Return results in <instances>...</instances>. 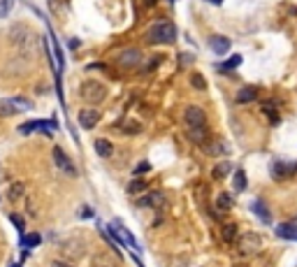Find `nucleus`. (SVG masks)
<instances>
[{
	"label": "nucleus",
	"mask_w": 297,
	"mask_h": 267,
	"mask_svg": "<svg viewBox=\"0 0 297 267\" xmlns=\"http://www.w3.org/2000/svg\"><path fill=\"white\" fill-rule=\"evenodd\" d=\"M239 256H246V258H251V256H258L262 249V237L258 232H246V235H239Z\"/></svg>",
	"instance_id": "4"
},
{
	"label": "nucleus",
	"mask_w": 297,
	"mask_h": 267,
	"mask_svg": "<svg viewBox=\"0 0 297 267\" xmlns=\"http://www.w3.org/2000/svg\"><path fill=\"white\" fill-rule=\"evenodd\" d=\"M207 2H211V5H223V0H207Z\"/></svg>",
	"instance_id": "38"
},
{
	"label": "nucleus",
	"mask_w": 297,
	"mask_h": 267,
	"mask_svg": "<svg viewBox=\"0 0 297 267\" xmlns=\"http://www.w3.org/2000/svg\"><path fill=\"white\" fill-rule=\"evenodd\" d=\"M140 207H153V209H163L165 207V193L163 191H148L147 195H142L137 200Z\"/></svg>",
	"instance_id": "12"
},
{
	"label": "nucleus",
	"mask_w": 297,
	"mask_h": 267,
	"mask_svg": "<svg viewBox=\"0 0 297 267\" xmlns=\"http://www.w3.org/2000/svg\"><path fill=\"white\" fill-rule=\"evenodd\" d=\"M9 40H12V45L17 47V51L21 53V56H26V58H33V56H35L37 37L28 26L17 24V26L12 28V33H9Z\"/></svg>",
	"instance_id": "1"
},
{
	"label": "nucleus",
	"mask_w": 297,
	"mask_h": 267,
	"mask_svg": "<svg viewBox=\"0 0 297 267\" xmlns=\"http://www.w3.org/2000/svg\"><path fill=\"white\" fill-rule=\"evenodd\" d=\"M40 242H42V237H40L37 232H30V235H24V237H21V246H24V249H33V246H37Z\"/></svg>",
	"instance_id": "26"
},
{
	"label": "nucleus",
	"mask_w": 297,
	"mask_h": 267,
	"mask_svg": "<svg viewBox=\"0 0 297 267\" xmlns=\"http://www.w3.org/2000/svg\"><path fill=\"white\" fill-rule=\"evenodd\" d=\"M235 191H239V193H244L246 188H248V181H246V172L244 170H237L235 172Z\"/></svg>",
	"instance_id": "24"
},
{
	"label": "nucleus",
	"mask_w": 297,
	"mask_h": 267,
	"mask_svg": "<svg viewBox=\"0 0 297 267\" xmlns=\"http://www.w3.org/2000/svg\"><path fill=\"white\" fill-rule=\"evenodd\" d=\"M100 119H102V114L96 107H84V109H79V114H77V121L84 130H93L100 123Z\"/></svg>",
	"instance_id": "7"
},
{
	"label": "nucleus",
	"mask_w": 297,
	"mask_h": 267,
	"mask_svg": "<svg viewBox=\"0 0 297 267\" xmlns=\"http://www.w3.org/2000/svg\"><path fill=\"white\" fill-rule=\"evenodd\" d=\"M176 26L172 21H167V19H160L156 24H151L148 26V33H147V42L148 45H172L176 40Z\"/></svg>",
	"instance_id": "2"
},
{
	"label": "nucleus",
	"mask_w": 297,
	"mask_h": 267,
	"mask_svg": "<svg viewBox=\"0 0 297 267\" xmlns=\"http://www.w3.org/2000/svg\"><path fill=\"white\" fill-rule=\"evenodd\" d=\"M270 174L276 181H286L293 174H297V163H286V160H274L270 165Z\"/></svg>",
	"instance_id": "5"
},
{
	"label": "nucleus",
	"mask_w": 297,
	"mask_h": 267,
	"mask_svg": "<svg viewBox=\"0 0 297 267\" xmlns=\"http://www.w3.org/2000/svg\"><path fill=\"white\" fill-rule=\"evenodd\" d=\"M262 112L267 114V119H270V123H272V125H279V123H281V116H279V112H276V109H274V107H272V105L262 107Z\"/></svg>",
	"instance_id": "29"
},
{
	"label": "nucleus",
	"mask_w": 297,
	"mask_h": 267,
	"mask_svg": "<svg viewBox=\"0 0 297 267\" xmlns=\"http://www.w3.org/2000/svg\"><path fill=\"white\" fill-rule=\"evenodd\" d=\"M140 61H142V51L140 49H135V47H130V49H121L119 56H116V63H119L121 68H125V70H130V68H135V65H140Z\"/></svg>",
	"instance_id": "10"
},
{
	"label": "nucleus",
	"mask_w": 297,
	"mask_h": 267,
	"mask_svg": "<svg viewBox=\"0 0 297 267\" xmlns=\"http://www.w3.org/2000/svg\"><path fill=\"white\" fill-rule=\"evenodd\" d=\"M147 188H148V181H144V179H135V181L128 184V193L135 195V193H142V191H147Z\"/></svg>",
	"instance_id": "28"
},
{
	"label": "nucleus",
	"mask_w": 297,
	"mask_h": 267,
	"mask_svg": "<svg viewBox=\"0 0 297 267\" xmlns=\"http://www.w3.org/2000/svg\"><path fill=\"white\" fill-rule=\"evenodd\" d=\"M230 172H232V163H230V160H221V163H216V165H214V170H211V177L216 179V181H221V179H225Z\"/></svg>",
	"instance_id": "20"
},
{
	"label": "nucleus",
	"mask_w": 297,
	"mask_h": 267,
	"mask_svg": "<svg viewBox=\"0 0 297 267\" xmlns=\"http://www.w3.org/2000/svg\"><path fill=\"white\" fill-rule=\"evenodd\" d=\"M232 267H248V265H244V263H237V265H232Z\"/></svg>",
	"instance_id": "39"
},
{
	"label": "nucleus",
	"mask_w": 297,
	"mask_h": 267,
	"mask_svg": "<svg viewBox=\"0 0 297 267\" xmlns=\"http://www.w3.org/2000/svg\"><path fill=\"white\" fill-rule=\"evenodd\" d=\"M144 2H147V7H153V5H156L158 0H144Z\"/></svg>",
	"instance_id": "37"
},
{
	"label": "nucleus",
	"mask_w": 297,
	"mask_h": 267,
	"mask_svg": "<svg viewBox=\"0 0 297 267\" xmlns=\"http://www.w3.org/2000/svg\"><path fill=\"white\" fill-rule=\"evenodd\" d=\"M84 251H86V242L81 240V237H70V240L63 244V253L68 258H81Z\"/></svg>",
	"instance_id": "11"
},
{
	"label": "nucleus",
	"mask_w": 297,
	"mask_h": 267,
	"mask_svg": "<svg viewBox=\"0 0 297 267\" xmlns=\"http://www.w3.org/2000/svg\"><path fill=\"white\" fill-rule=\"evenodd\" d=\"M91 209H88V207H84V209H81V218H88V216H91Z\"/></svg>",
	"instance_id": "35"
},
{
	"label": "nucleus",
	"mask_w": 297,
	"mask_h": 267,
	"mask_svg": "<svg viewBox=\"0 0 297 267\" xmlns=\"http://www.w3.org/2000/svg\"><path fill=\"white\" fill-rule=\"evenodd\" d=\"M239 65H242V56H230L225 63H219V65H216V70L230 72V70H235V68H239Z\"/></svg>",
	"instance_id": "22"
},
{
	"label": "nucleus",
	"mask_w": 297,
	"mask_h": 267,
	"mask_svg": "<svg viewBox=\"0 0 297 267\" xmlns=\"http://www.w3.org/2000/svg\"><path fill=\"white\" fill-rule=\"evenodd\" d=\"M186 125L188 128H207V116H204V109L198 105H191V107H186Z\"/></svg>",
	"instance_id": "8"
},
{
	"label": "nucleus",
	"mask_w": 297,
	"mask_h": 267,
	"mask_svg": "<svg viewBox=\"0 0 297 267\" xmlns=\"http://www.w3.org/2000/svg\"><path fill=\"white\" fill-rule=\"evenodd\" d=\"M258 98V91L253 89V86H244V89H239L237 91V105H248V102H253V100Z\"/></svg>",
	"instance_id": "16"
},
{
	"label": "nucleus",
	"mask_w": 297,
	"mask_h": 267,
	"mask_svg": "<svg viewBox=\"0 0 297 267\" xmlns=\"http://www.w3.org/2000/svg\"><path fill=\"white\" fill-rule=\"evenodd\" d=\"M93 149H96V153L100 156V158H109L114 153V146L109 140H105V137H100V140H96L93 142Z\"/></svg>",
	"instance_id": "19"
},
{
	"label": "nucleus",
	"mask_w": 297,
	"mask_h": 267,
	"mask_svg": "<svg viewBox=\"0 0 297 267\" xmlns=\"http://www.w3.org/2000/svg\"><path fill=\"white\" fill-rule=\"evenodd\" d=\"M79 96H81V100L84 102H88V105H100L102 100L107 98V89L102 81H96V79H88L81 84V89H79Z\"/></svg>",
	"instance_id": "3"
},
{
	"label": "nucleus",
	"mask_w": 297,
	"mask_h": 267,
	"mask_svg": "<svg viewBox=\"0 0 297 267\" xmlns=\"http://www.w3.org/2000/svg\"><path fill=\"white\" fill-rule=\"evenodd\" d=\"M148 170H151V163H148V160H140V165H135V170H132V172H135V174L140 177V174L148 172Z\"/></svg>",
	"instance_id": "33"
},
{
	"label": "nucleus",
	"mask_w": 297,
	"mask_h": 267,
	"mask_svg": "<svg viewBox=\"0 0 297 267\" xmlns=\"http://www.w3.org/2000/svg\"><path fill=\"white\" fill-rule=\"evenodd\" d=\"M19 112H21V109H19L9 98L0 100V116H14V114H19Z\"/></svg>",
	"instance_id": "23"
},
{
	"label": "nucleus",
	"mask_w": 297,
	"mask_h": 267,
	"mask_svg": "<svg viewBox=\"0 0 297 267\" xmlns=\"http://www.w3.org/2000/svg\"><path fill=\"white\" fill-rule=\"evenodd\" d=\"M202 151L207 153V156L221 158V156H227V153H230V146H227L225 140H211V142L202 144Z\"/></svg>",
	"instance_id": "13"
},
{
	"label": "nucleus",
	"mask_w": 297,
	"mask_h": 267,
	"mask_svg": "<svg viewBox=\"0 0 297 267\" xmlns=\"http://www.w3.org/2000/svg\"><path fill=\"white\" fill-rule=\"evenodd\" d=\"M209 47H211V51L216 53V56H225V53L230 51V47H232V42H230V37L211 35V37H209Z\"/></svg>",
	"instance_id": "14"
},
{
	"label": "nucleus",
	"mask_w": 297,
	"mask_h": 267,
	"mask_svg": "<svg viewBox=\"0 0 297 267\" xmlns=\"http://www.w3.org/2000/svg\"><path fill=\"white\" fill-rule=\"evenodd\" d=\"M9 267H21V265H9Z\"/></svg>",
	"instance_id": "41"
},
{
	"label": "nucleus",
	"mask_w": 297,
	"mask_h": 267,
	"mask_svg": "<svg viewBox=\"0 0 297 267\" xmlns=\"http://www.w3.org/2000/svg\"><path fill=\"white\" fill-rule=\"evenodd\" d=\"M293 225H297V216H295V221H293Z\"/></svg>",
	"instance_id": "40"
},
{
	"label": "nucleus",
	"mask_w": 297,
	"mask_h": 267,
	"mask_svg": "<svg viewBox=\"0 0 297 267\" xmlns=\"http://www.w3.org/2000/svg\"><path fill=\"white\" fill-rule=\"evenodd\" d=\"M24 195H26V184H24V181H9V186H7L9 202H17V200H21Z\"/></svg>",
	"instance_id": "15"
},
{
	"label": "nucleus",
	"mask_w": 297,
	"mask_h": 267,
	"mask_svg": "<svg viewBox=\"0 0 297 267\" xmlns=\"http://www.w3.org/2000/svg\"><path fill=\"white\" fill-rule=\"evenodd\" d=\"M91 267H121V253L119 251H98L91 258Z\"/></svg>",
	"instance_id": "6"
},
{
	"label": "nucleus",
	"mask_w": 297,
	"mask_h": 267,
	"mask_svg": "<svg viewBox=\"0 0 297 267\" xmlns=\"http://www.w3.org/2000/svg\"><path fill=\"white\" fill-rule=\"evenodd\" d=\"M251 209H253V214L265 223V225H272V214H270V209H267V205H265L262 200H255L253 205H251Z\"/></svg>",
	"instance_id": "18"
},
{
	"label": "nucleus",
	"mask_w": 297,
	"mask_h": 267,
	"mask_svg": "<svg viewBox=\"0 0 297 267\" xmlns=\"http://www.w3.org/2000/svg\"><path fill=\"white\" fill-rule=\"evenodd\" d=\"M79 47V40H70V49H77Z\"/></svg>",
	"instance_id": "36"
},
{
	"label": "nucleus",
	"mask_w": 297,
	"mask_h": 267,
	"mask_svg": "<svg viewBox=\"0 0 297 267\" xmlns=\"http://www.w3.org/2000/svg\"><path fill=\"white\" fill-rule=\"evenodd\" d=\"M274 232H276V237L297 242V225H293V223H281V225L274 228Z\"/></svg>",
	"instance_id": "17"
},
{
	"label": "nucleus",
	"mask_w": 297,
	"mask_h": 267,
	"mask_svg": "<svg viewBox=\"0 0 297 267\" xmlns=\"http://www.w3.org/2000/svg\"><path fill=\"white\" fill-rule=\"evenodd\" d=\"M170 2H176V0H170Z\"/></svg>",
	"instance_id": "42"
},
{
	"label": "nucleus",
	"mask_w": 297,
	"mask_h": 267,
	"mask_svg": "<svg viewBox=\"0 0 297 267\" xmlns=\"http://www.w3.org/2000/svg\"><path fill=\"white\" fill-rule=\"evenodd\" d=\"M9 221L14 223V228H17V230L24 235V228H26V223H24V218H21L19 214H9Z\"/></svg>",
	"instance_id": "32"
},
{
	"label": "nucleus",
	"mask_w": 297,
	"mask_h": 267,
	"mask_svg": "<svg viewBox=\"0 0 297 267\" xmlns=\"http://www.w3.org/2000/svg\"><path fill=\"white\" fill-rule=\"evenodd\" d=\"M14 2H17V0H0V19H5V17H9V14H12Z\"/></svg>",
	"instance_id": "30"
},
{
	"label": "nucleus",
	"mask_w": 297,
	"mask_h": 267,
	"mask_svg": "<svg viewBox=\"0 0 297 267\" xmlns=\"http://www.w3.org/2000/svg\"><path fill=\"white\" fill-rule=\"evenodd\" d=\"M188 81H191V86L195 91H204V89H207V79H204V74H200V72H193L191 77H188Z\"/></svg>",
	"instance_id": "25"
},
{
	"label": "nucleus",
	"mask_w": 297,
	"mask_h": 267,
	"mask_svg": "<svg viewBox=\"0 0 297 267\" xmlns=\"http://www.w3.org/2000/svg\"><path fill=\"white\" fill-rule=\"evenodd\" d=\"M237 237H239V230H237L235 223H223V228H221V240L225 242V244H232Z\"/></svg>",
	"instance_id": "21"
},
{
	"label": "nucleus",
	"mask_w": 297,
	"mask_h": 267,
	"mask_svg": "<svg viewBox=\"0 0 297 267\" xmlns=\"http://www.w3.org/2000/svg\"><path fill=\"white\" fill-rule=\"evenodd\" d=\"M14 105L21 109V112H28V109H33V102L30 100H26V98H19V96H14V98H9Z\"/></svg>",
	"instance_id": "31"
},
{
	"label": "nucleus",
	"mask_w": 297,
	"mask_h": 267,
	"mask_svg": "<svg viewBox=\"0 0 297 267\" xmlns=\"http://www.w3.org/2000/svg\"><path fill=\"white\" fill-rule=\"evenodd\" d=\"M53 163H56V168L61 170V172H65L68 177H77V168L72 165L70 156L63 151L61 146H53Z\"/></svg>",
	"instance_id": "9"
},
{
	"label": "nucleus",
	"mask_w": 297,
	"mask_h": 267,
	"mask_svg": "<svg viewBox=\"0 0 297 267\" xmlns=\"http://www.w3.org/2000/svg\"><path fill=\"white\" fill-rule=\"evenodd\" d=\"M232 197H230V193H219V197H216V207L219 209H223V212H230L232 209Z\"/></svg>",
	"instance_id": "27"
},
{
	"label": "nucleus",
	"mask_w": 297,
	"mask_h": 267,
	"mask_svg": "<svg viewBox=\"0 0 297 267\" xmlns=\"http://www.w3.org/2000/svg\"><path fill=\"white\" fill-rule=\"evenodd\" d=\"M51 267H74V265H70V263H65V260H53Z\"/></svg>",
	"instance_id": "34"
}]
</instances>
